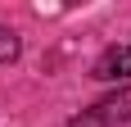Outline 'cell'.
Here are the masks:
<instances>
[{
    "instance_id": "obj_1",
    "label": "cell",
    "mask_w": 131,
    "mask_h": 127,
    "mask_svg": "<svg viewBox=\"0 0 131 127\" xmlns=\"http://www.w3.org/2000/svg\"><path fill=\"white\" fill-rule=\"evenodd\" d=\"M127 118H131V91L122 86V91H113V95H104V100H95L91 109H81L68 127H118V123H127Z\"/></svg>"
},
{
    "instance_id": "obj_2",
    "label": "cell",
    "mask_w": 131,
    "mask_h": 127,
    "mask_svg": "<svg viewBox=\"0 0 131 127\" xmlns=\"http://www.w3.org/2000/svg\"><path fill=\"white\" fill-rule=\"evenodd\" d=\"M91 77H100V82H127L131 77V46H108V50L95 59Z\"/></svg>"
},
{
    "instance_id": "obj_3",
    "label": "cell",
    "mask_w": 131,
    "mask_h": 127,
    "mask_svg": "<svg viewBox=\"0 0 131 127\" xmlns=\"http://www.w3.org/2000/svg\"><path fill=\"white\" fill-rule=\"evenodd\" d=\"M9 59H18V37L0 27V63H9Z\"/></svg>"
}]
</instances>
